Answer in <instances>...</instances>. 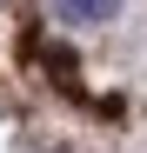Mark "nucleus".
Instances as JSON below:
<instances>
[{
    "label": "nucleus",
    "mask_w": 147,
    "mask_h": 153,
    "mask_svg": "<svg viewBox=\"0 0 147 153\" xmlns=\"http://www.w3.org/2000/svg\"><path fill=\"white\" fill-rule=\"evenodd\" d=\"M47 7H54L60 20H87L94 27V20H114L120 13V0H47Z\"/></svg>",
    "instance_id": "1"
}]
</instances>
